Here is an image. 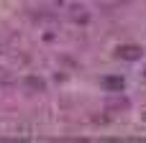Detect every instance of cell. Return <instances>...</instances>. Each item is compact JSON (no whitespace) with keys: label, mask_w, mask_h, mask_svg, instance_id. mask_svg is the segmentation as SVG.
Segmentation results:
<instances>
[{"label":"cell","mask_w":146,"mask_h":143,"mask_svg":"<svg viewBox=\"0 0 146 143\" xmlns=\"http://www.w3.org/2000/svg\"><path fill=\"white\" fill-rule=\"evenodd\" d=\"M144 120H146V115H144Z\"/></svg>","instance_id":"cell-2"},{"label":"cell","mask_w":146,"mask_h":143,"mask_svg":"<svg viewBox=\"0 0 146 143\" xmlns=\"http://www.w3.org/2000/svg\"><path fill=\"white\" fill-rule=\"evenodd\" d=\"M121 54H123L126 59H139V51H136V49H123Z\"/></svg>","instance_id":"cell-1"}]
</instances>
